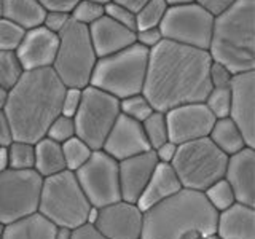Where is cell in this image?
<instances>
[{
	"label": "cell",
	"mask_w": 255,
	"mask_h": 239,
	"mask_svg": "<svg viewBox=\"0 0 255 239\" xmlns=\"http://www.w3.org/2000/svg\"><path fill=\"white\" fill-rule=\"evenodd\" d=\"M207 50L163 40L148 53L142 94L153 110L166 112L190 102H204L211 91Z\"/></svg>",
	"instance_id": "obj_1"
},
{
	"label": "cell",
	"mask_w": 255,
	"mask_h": 239,
	"mask_svg": "<svg viewBox=\"0 0 255 239\" xmlns=\"http://www.w3.org/2000/svg\"><path fill=\"white\" fill-rule=\"evenodd\" d=\"M66 93L51 67L26 70L10 91L3 107L11 124L13 140L35 143L46 137L48 127L61 115Z\"/></svg>",
	"instance_id": "obj_2"
},
{
	"label": "cell",
	"mask_w": 255,
	"mask_h": 239,
	"mask_svg": "<svg viewBox=\"0 0 255 239\" xmlns=\"http://www.w3.org/2000/svg\"><path fill=\"white\" fill-rule=\"evenodd\" d=\"M217 217L203 191L182 188L143 212L140 239H204L215 233Z\"/></svg>",
	"instance_id": "obj_3"
},
{
	"label": "cell",
	"mask_w": 255,
	"mask_h": 239,
	"mask_svg": "<svg viewBox=\"0 0 255 239\" xmlns=\"http://www.w3.org/2000/svg\"><path fill=\"white\" fill-rule=\"evenodd\" d=\"M207 51L233 75L255 70V0H235L214 16Z\"/></svg>",
	"instance_id": "obj_4"
},
{
	"label": "cell",
	"mask_w": 255,
	"mask_h": 239,
	"mask_svg": "<svg viewBox=\"0 0 255 239\" xmlns=\"http://www.w3.org/2000/svg\"><path fill=\"white\" fill-rule=\"evenodd\" d=\"M148 53L150 50L135 42L122 51L98 58L90 85L115 96L117 99L142 93Z\"/></svg>",
	"instance_id": "obj_5"
},
{
	"label": "cell",
	"mask_w": 255,
	"mask_h": 239,
	"mask_svg": "<svg viewBox=\"0 0 255 239\" xmlns=\"http://www.w3.org/2000/svg\"><path fill=\"white\" fill-rule=\"evenodd\" d=\"M90 207L91 204L80 187L75 172L66 169L43 179L38 214L56 227L75 230L85 225Z\"/></svg>",
	"instance_id": "obj_6"
},
{
	"label": "cell",
	"mask_w": 255,
	"mask_h": 239,
	"mask_svg": "<svg viewBox=\"0 0 255 239\" xmlns=\"http://www.w3.org/2000/svg\"><path fill=\"white\" fill-rule=\"evenodd\" d=\"M58 51L51 69L66 88H80L90 85L98 54L91 42L90 29L74 19L67 22L58 34Z\"/></svg>",
	"instance_id": "obj_7"
},
{
	"label": "cell",
	"mask_w": 255,
	"mask_h": 239,
	"mask_svg": "<svg viewBox=\"0 0 255 239\" xmlns=\"http://www.w3.org/2000/svg\"><path fill=\"white\" fill-rule=\"evenodd\" d=\"M228 155L209 139L201 137L180 143L171 161L182 188L204 191L214 182L223 179Z\"/></svg>",
	"instance_id": "obj_8"
},
{
	"label": "cell",
	"mask_w": 255,
	"mask_h": 239,
	"mask_svg": "<svg viewBox=\"0 0 255 239\" xmlns=\"http://www.w3.org/2000/svg\"><path fill=\"white\" fill-rule=\"evenodd\" d=\"M120 114V99L88 85L82 90V102L74 115L75 135L93 150H101Z\"/></svg>",
	"instance_id": "obj_9"
},
{
	"label": "cell",
	"mask_w": 255,
	"mask_h": 239,
	"mask_svg": "<svg viewBox=\"0 0 255 239\" xmlns=\"http://www.w3.org/2000/svg\"><path fill=\"white\" fill-rule=\"evenodd\" d=\"M43 177L35 169L0 172V223L8 225L38 212Z\"/></svg>",
	"instance_id": "obj_10"
},
{
	"label": "cell",
	"mask_w": 255,
	"mask_h": 239,
	"mask_svg": "<svg viewBox=\"0 0 255 239\" xmlns=\"http://www.w3.org/2000/svg\"><path fill=\"white\" fill-rule=\"evenodd\" d=\"M214 16L196 2L167 6L159 24L161 34L171 42L207 50L212 35Z\"/></svg>",
	"instance_id": "obj_11"
},
{
	"label": "cell",
	"mask_w": 255,
	"mask_h": 239,
	"mask_svg": "<svg viewBox=\"0 0 255 239\" xmlns=\"http://www.w3.org/2000/svg\"><path fill=\"white\" fill-rule=\"evenodd\" d=\"M75 177L91 206L104 207L122 199L118 161L102 148L93 150L90 159L75 171Z\"/></svg>",
	"instance_id": "obj_12"
},
{
	"label": "cell",
	"mask_w": 255,
	"mask_h": 239,
	"mask_svg": "<svg viewBox=\"0 0 255 239\" xmlns=\"http://www.w3.org/2000/svg\"><path fill=\"white\" fill-rule=\"evenodd\" d=\"M166 123L169 140L174 143H185L207 137L215 123V117L204 102H190L166 112Z\"/></svg>",
	"instance_id": "obj_13"
},
{
	"label": "cell",
	"mask_w": 255,
	"mask_h": 239,
	"mask_svg": "<svg viewBox=\"0 0 255 239\" xmlns=\"http://www.w3.org/2000/svg\"><path fill=\"white\" fill-rule=\"evenodd\" d=\"M230 118L241 131L247 147L255 148V70L235 74L230 83Z\"/></svg>",
	"instance_id": "obj_14"
},
{
	"label": "cell",
	"mask_w": 255,
	"mask_h": 239,
	"mask_svg": "<svg viewBox=\"0 0 255 239\" xmlns=\"http://www.w3.org/2000/svg\"><path fill=\"white\" fill-rule=\"evenodd\" d=\"M143 212L137 204L120 201L99 207L94 228L107 239H140Z\"/></svg>",
	"instance_id": "obj_15"
},
{
	"label": "cell",
	"mask_w": 255,
	"mask_h": 239,
	"mask_svg": "<svg viewBox=\"0 0 255 239\" xmlns=\"http://www.w3.org/2000/svg\"><path fill=\"white\" fill-rule=\"evenodd\" d=\"M102 150L112 158H115L117 161L150 150L142 123L135 121L125 114H120L115 124L112 126L110 132L107 134Z\"/></svg>",
	"instance_id": "obj_16"
},
{
	"label": "cell",
	"mask_w": 255,
	"mask_h": 239,
	"mask_svg": "<svg viewBox=\"0 0 255 239\" xmlns=\"http://www.w3.org/2000/svg\"><path fill=\"white\" fill-rule=\"evenodd\" d=\"M158 163L159 161L153 148L118 161L120 193L123 201L137 203Z\"/></svg>",
	"instance_id": "obj_17"
},
{
	"label": "cell",
	"mask_w": 255,
	"mask_h": 239,
	"mask_svg": "<svg viewBox=\"0 0 255 239\" xmlns=\"http://www.w3.org/2000/svg\"><path fill=\"white\" fill-rule=\"evenodd\" d=\"M58 34L48 30L45 26L27 29L16 50L24 70L51 67L58 51Z\"/></svg>",
	"instance_id": "obj_18"
},
{
	"label": "cell",
	"mask_w": 255,
	"mask_h": 239,
	"mask_svg": "<svg viewBox=\"0 0 255 239\" xmlns=\"http://www.w3.org/2000/svg\"><path fill=\"white\" fill-rule=\"evenodd\" d=\"M236 203L255 207V148L244 147L228 156L225 175Z\"/></svg>",
	"instance_id": "obj_19"
},
{
	"label": "cell",
	"mask_w": 255,
	"mask_h": 239,
	"mask_svg": "<svg viewBox=\"0 0 255 239\" xmlns=\"http://www.w3.org/2000/svg\"><path fill=\"white\" fill-rule=\"evenodd\" d=\"M88 29H90L91 42L98 58L122 51L135 43V30L122 26L106 14L93 22L91 26H88Z\"/></svg>",
	"instance_id": "obj_20"
},
{
	"label": "cell",
	"mask_w": 255,
	"mask_h": 239,
	"mask_svg": "<svg viewBox=\"0 0 255 239\" xmlns=\"http://www.w3.org/2000/svg\"><path fill=\"white\" fill-rule=\"evenodd\" d=\"M215 235L220 239H255V207L235 203L219 212Z\"/></svg>",
	"instance_id": "obj_21"
},
{
	"label": "cell",
	"mask_w": 255,
	"mask_h": 239,
	"mask_svg": "<svg viewBox=\"0 0 255 239\" xmlns=\"http://www.w3.org/2000/svg\"><path fill=\"white\" fill-rule=\"evenodd\" d=\"M179 190H182V183L177 174L174 172L172 166L169 163H158L147 187L143 188L142 195L135 204L142 212H145L155 204L175 195Z\"/></svg>",
	"instance_id": "obj_22"
},
{
	"label": "cell",
	"mask_w": 255,
	"mask_h": 239,
	"mask_svg": "<svg viewBox=\"0 0 255 239\" xmlns=\"http://www.w3.org/2000/svg\"><path fill=\"white\" fill-rule=\"evenodd\" d=\"M54 223L35 212L5 225L2 239H54Z\"/></svg>",
	"instance_id": "obj_23"
},
{
	"label": "cell",
	"mask_w": 255,
	"mask_h": 239,
	"mask_svg": "<svg viewBox=\"0 0 255 239\" xmlns=\"http://www.w3.org/2000/svg\"><path fill=\"white\" fill-rule=\"evenodd\" d=\"M46 10L37 0H2V18H6L24 29L42 26Z\"/></svg>",
	"instance_id": "obj_24"
},
{
	"label": "cell",
	"mask_w": 255,
	"mask_h": 239,
	"mask_svg": "<svg viewBox=\"0 0 255 239\" xmlns=\"http://www.w3.org/2000/svg\"><path fill=\"white\" fill-rule=\"evenodd\" d=\"M34 147H35L34 169L42 175L43 179L66 171L62 145L59 142L51 140L50 137H43L38 142H35Z\"/></svg>",
	"instance_id": "obj_25"
},
{
	"label": "cell",
	"mask_w": 255,
	"mask_h": 239,
	"mask_svg": "<svg viewBox=\"0 0 255 239\" xmlns=\"http://www.w3.org/2000/svg\"><path fill=\"white\" fill-rule=\"evenodd\" d=\"M207 137L217 145V148H220L223 153H227L228 156L247 147L239 127L230 117L215 118V123Z\"/></svg>",
	"instance_id": "obj_26"
},
{
	"label": "cell",
	"mask_w": 255,
	"mask_h": 239,
	"mask_svg": "<svg viewBox=\"0 0 255 239\" xmlns=\"http://www.w3.org/2000/svg\"><path fill=\"white\" fill-rule=\"evenodd\" d=\"M61 145H62L64 161H66V169L72 172H75L78 167H82L93 153V148L85 140L77 137V135L62 142Z\"/></svg>",
	"instance_id": "obj_27"
},
{
	"label": "cell",
	"mask_w": 255,
	"mask_h": 239,
	"mask_svg": "<svg viewBox=\"0 0 255 239\" xmlns=\"http://www.w3.org/2000/svg\"><path fill=\"white\" fill-rule=\"evenodd\" d=\"M143 132L148 140L150 148H158L161 143L169 140V132H167V123H166V114L164 112L153 110V114L148 115L142 121Z\"/></svg>",
	"instance_id": "obj_28"
},
{
	"label": "cell",
	"mask_w": 255,
	"mask_h": 239,
	"mask_svg": "<svg viewBox=\"0 0 255 239\" xmlns=\"http://www.w3.org/2000/svg\"><path fill=\"white\" fill-rule=\"evenodd\" d=\"M24 67L16 51H0V86L10 91L19 82Z\"/></svg>",
	"instance_id": "obj_29"
},
{
	"label": "cell",
	"mask_w": 255,
	"mask_h": 239,
	"mask_svg": "<svg viewBox=\"0 0 255 239\" xmlns=\"http://www.w3.org/2000/svg\"><path fill=\"white\" fill-rule=\"evenodd\" d=\"M6 151H8V167L10 169H34V163H35L34 143L13 140L6 147Z\"/></svg>",
	"instance_id": "obj_30"
},
{
	"label": "cell",
	"mask_w": 255,
	"mask_h": 239,
	"mask_svg": "<svg viewBox=\"0 0 255 239\" xmlns=\"http://www.w3.org/2000/svg\"><path fill=\"white\" fill-rule=\"evenodd\" d=\"M166 0H148L140 10L135 13V30L147 29V27H159L166 10Z\"/></svg>",
	"instance_id": "obj_31"
},
{
	"label": "cell",
	"mask_w": 255,
	"mask_h": 239,
	"mask_svg": "<svg viewBox=\"0 0 255 239\" xmlns=\"http://www.w3.org/2000/svg\"><path fill=\"white\" fill-rule=\"evenodd\" d=\"M203 193H204L207 201H209V204L217 212L225 211L231 204L236 203L233 190H231L230 183L225 179H220L217 182H214L212 185H209L203 191Z\"/></svg>",
	"instance_id": "obj_32"
},
{
	"label": "cell",
	"mask_w": 255,
	"mask_h": 239,
	"mask_svg": "<svg viewBox=\"0 0 255 239\" xmlns=\"http://www.w3.org/2000/svg\"><path fill=\"white\" fill-rule=\"evenodd\" d=\"M120 112L135 121H143L148 115L153 114V107L148 102V99L142 93L128 96L125 99H120Z\"/></svg>",
	"instance_id": "obj_33"
},
{
	"label": "cell",
	"mask_w": 255,
	"mask_h": 239,
	"mask_svg": "<svg viewBox=\"0 0 255 239\" xmlns=\"http://www.w3.org/2000/svg\"><path fill=\"white\" fill-rule=\"evenodd\" d=\"M206 107L211 110L215 118H225L230 115V104H231V90L230 86L223 88H211L204 99Z\"/></svg>",
	"instance_id": "obj_34"
},
{
	"label": "cell",
	"mask_w": 255,
	"mask_h": 239,
	"mask_svg": "<svg viewBox=\"0 0 255 239\" xmlns=\"http://www.w3.org/2000/svg\"><path fill=\"white\" fill-rule=\"evenodd\" d=\"M24 34V27L6 18H0V51H16Z\"/></svg>",
	"instance_id": "obj_35"
},
{
	"label": "cell",
	"mask_w": 255,
	"mask_h": 239,
	"mask_svg": "<svg viewBox=\"0 0 255 239\" xmlns=\"http://www.w3.org/2000/svg\"><path fill=\"white\" fill-rule=\"evenodd\" d=\"M104 14H106L104 5L91 2V0H78L77 5L72 8L70 18L80 24H85V26H91L93 22L102 18Z\"/></svg>",
	"instance_id": "obj_36"
},
{
	"label": "cell",
	"mask_w": 255,
	"mask_h": 239,
	"mask_svg": "<svg viewBox=\"0 0 255 239\" xmlns=\"http://www.w3.org/2000/svg\"><path fill=\"white\" fill-rule=\"evenodd\" d=\"M75 135V123H74V118L72 117H66V115H59L53 120V123L48 127V132H46V137H50L51 140L56 142H66L70 137Z\"/></svg>",
	"instance_id": "obj_37"
},
{
	"label": "cell",
	"mask_w": 255,
	"mask_h": 239,
	"mask_svg": "<svg viewBox=\"0 0 255 239\" xmlns=\"http://www.w3.org/2000/svg\"><path fill=\"white\" fill-rule=\"evenodd\" d=\"M104 8H106V16H109L110 19L120 22L122 26H126V27L135 30V13L129 11L128 8L118 5L115 2L107 3Z\"/></svg>",
	"instance_id": "obj_38"
},
{
	"label": "cell",
	"mask_w": 255,
	"mask_h": 239,
	"mask_svg": "<svg viewBox=\"0 0 255 239\" xmlns=\"http://www.w3.org/2000/svg\"><path fill=\"white\" fill-rule=\"evenodd\" d=\"M231 78H233V74L228 70V67H225L220 62L212 61L209 66V82L212 88H223V86H230Z\"/></svg>",
	"instance_id": "obj_39"
},
{
	"label": "cell",
	"mask_w": 255,
	"mask_h": 239,
	"mask_svg": "<svg viewBox=\"0 0 255 239\" xmlns=\"http://www.w3.org/2000/svg\"><path fill=\"white\" fill-rule=\"evenodd\" d=\"M80 102H82V90L80 88H66L62 98V106H61V114L66 117H72L77 114Z\"/></svg>",
	"instance_id": "obj_40"
},
{
	"label": "cell",
	"mask_w": 255,
	"mask_h": 239,
	"mask_svg": "<svg viewBox=\"0 0 255 239\" xmlns=\"http://www.w3.org/2000/svg\"><path fill=\"white\" fill-rule=\"evenodd\" d=\"M70 13L67 11H59V10H53V11H46L43 24L48 30L54 32V34H59V32L67 26V22L70 21Z\"/></svg>",
	"instance_id": "obj_41"
},
{
	"label": "cell",
	"mask_w": 255,
	"mask_h": 239,
	"mask_svg": "<svg viewBox=\"0 0 255 239\" xmlns=\"http://www.w3.org/2000/svg\"><path fill=\"white\" fill-rule=\"evenodd\" d=\"M163 40H164V37H163L161 29L159 27H147V29L135 30V42L142 46H145L147 50L155 48L158 43H161Z\"/></svg>",
	"instance_id": "obj_42"
},
{
	"label": "cell",
	"mask_w": 255,
	"mask_h": 239,
	"mask_svg": "<svg viewBox=\"0 0 255 239\" xmlns=\"http://www.w3.org/2000/svg\"><path fill=\"white\" fill-rule=\"evenodd\" d=\"M195 2L203 6L206 11H209L212 16H217L223 13L228 6L235 3V0H195Z\"/></svg>",
	"instance_id": "obj_43"
},
{
	"label": "cell",
	"mask_w": 255,
	"mask_h": 239,
	"mask_svg": "<svg viewBox=\"0 0 255 239\" xmlns=\"http://www.w3.org/2000/svg\"><path fill=\"white\" fill-rule=\"evenodd\" d=\"M46 11L59 10V11H67L70 13L72 8L77 5L78 0H37Z\"/></svg>",
	"instance_id": "obj_44"
},
{
	"label": "cell",
	"mask_w": 255,
	"mask_h": 239,
	"mask_svg": "<svg viewBox=\"0 0 255 239\" xmlns=\"http://www.w3.org/2000/svg\"><path fill=\"white\" fill-rule=\"evenodd\" d=\"M177 143H174L172 140H166L164 143H161L158 148H155V153L159 163H169L174 159L175 151H177Z\"/></svg>",
	"instance_id": "obj_45"
},
{
	"label": "cell",
	"mask_w": 255,
	"mask_h": 239,
	"mask_svg": "<svg viewBox=\"0 0 255 239\" xmlns=\"http://www.w3.org/2000/svg\"><path fill=\"white\" fill-rule=\"evenodd\" d=\"M11 142H13V132H11L10 120H8L3 110H0V147H8Z\"/></svg>",
	"instance_id": "obj_46"
},
{
	"label": "cell",
	"mask_w": 255,
	"mask_h": 239,
	"mask_svg": "<svg viewBox=\"0 0 255 239\" xmlns=\"http://www.w3.org/2000/svg\"><path fill=\"white\" fill-rule=\"evenodd\" d=\"M72 239H107V238H104L93 225L85 223V225L72 231Z\"/></svg>",
	"instance_id": "obj_47"
},
{
	"label": "cell",
	"mask_w": 255,
	"mask_h": 239,
	"mask_svg": "<svg viewBox=\"0 0 255 239\" xmlns=\"http://www.w3.org/2000/svg\"><path fill=\"white\" fill-rule=\"evenodd\" d=\"M112 2L128 8V10L132 11V13H137L140 8L148 2V0H112Z\"/></svg>",
	"instance_id": "obj_48"
},
{
	"label": "cell",
	"mask_w": 255,
	"mask_h": 239,
	"mask_svg": "<svg viewBox=\"0 0 255 239\" xmlns=\"http://www.w3.org/2000/svg\"><path fill=\"white\" fill-rule=\"evenodd\" d=\"M72 231L74 230L66 228V227H56L54 239H72Z\"/></svg>",
	"instance_id": "obj_49"
},
{
	"label": "cell",
	"mask_w": 255,
	"mask_h": 239,
	"mask_svg": "<svg viewBox=\"0 0 255 239\" xmlns=\"http://www.w3.org/2000/svg\"><path fill=\"white\" fill-rule=\"evenodd\" d=\"M98 217H99V207L91 206L90 211H88V215H86V223L94 227V223L98 222Z\"/></svg>",
	"instance_id": "obj_50"
},
{
	"label": "cell",
	"mask_w": 255,
	"mask_h": 239,
	"mask_svg": "<svg viewBox=\"0 0 255 239\" xmlns=\"http://www.w3.org/2000/svg\"><path fill=\"white\" fill-rule=\"evenodd\" d=\"M8 169V151L6 147H0V172Z\"/></svg>",
	"instance_id": "obj_51"
},
{
	"label": "cell",
	"mask_w": 255,
	"mask_h": 239,
	"mask_svg": "<svg viewBox=\"0 0 255 239\" xmlns=\"http://www.w3.org/2000/svg\"><path fill=\"white\" fill-rule=\"evenodd\" d=\"M6 99H8V90H5L3 86H0V110H3Z\"/></svg>",
	"instance_id": "obj_52"
},
{
	"label": "cell",
	"mask_w": 255,
	"mask_h": 239,
	"mask_svg": "<svg viewBox=\"0 0 255 239\" xmlns=\"http://www.w3.org/2000/svg\"><path fill=\"white\" fill-rule=\"evenodd\" d=\"M195 2V0H166V3L172 6V5H183V3H191Z\"/></svg>",
	"instance_id": "obj_53"
},
{
	"label": "cell",
	"mask_w": 255,
	"mask_h": 239,
	"mask_svg": "<svg viewBox=\"0 0 255 239\" xmlns=\"http://www.w3.org/2000/svg\"><path fill=\"white\" fill-rule=\"evenodd\" d=\"M91 2H96V3H99V5H104V6H106L107 3L112 2V0H91Z\"/></svg>",
	"instance_id": "obj_54"
},
{
	"label": "cell",
	"mask_w": 255,
	"mask_h": 239,
	"mask_svg": "<svg viewBox=\"0 0 255 239\" xmlns=\"http://www.w3.org/2000/svg\"><path fill=\"white\" fill-rule=\"evenodd\" d=\"M204 239H220V238H219L217 235H215V233H214V235H209V236H206Z\"/></svg>",
	"instance_id": "obj_55"
},
{
	"label": "cell",
	"mask_w": 255,
	"mask_h": 239,
	"mask_svg": "<svg viewBox=\"0 0 255 239\" xmlns=\"http://www.w3.org/2000/svg\"><path fill=\"white\" fill-rule=\"evenodd\" d=\"M3 228H5V225L3 223H0V239H2V235H3Z\"/></svg>",
	"instance_id": "obj_56"
},
{
	"label": "cell",
	"mask_w": 255,
	"mask_h": 239,
	"mask_svg": "<svg viewBox=\"0 0 255 239\" xmlns=\"http://www.w3.org/2000/svg\"><path fill=\"white\" fill-rule=\"evenodd\" d=\"M0 18H2V0H0Z\"/></svg>",
	"instance_id": "obj_57"
}]
</instances>
